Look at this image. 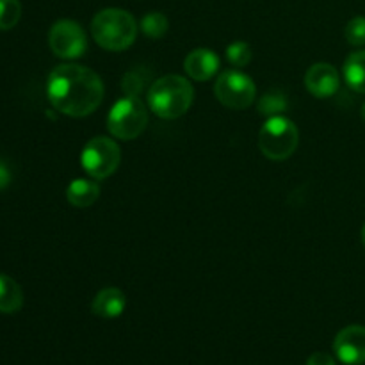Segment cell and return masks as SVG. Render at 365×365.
<instances>
[{
  "label": "cell",
  "instance_id": "cell-1",
  "mask_svg": "<svg viewBox=\"0 0 365 365\" xmlns=\"http://www.w3.org/2000/svg\"><path fill=\"white\" fill-rule=\"evenodd\" d=\"M103 93L100 75L81 64H61L46 82V95L53 109L71 118L95 113L102 103Z\"/></svg>",
  "mask_w": 365,
  "mask_h": 365
},
{
  "label": "cell",
  "instance_id": "cell-2",
  "mask_svg": "<svg viewBox=\"0 0 365 365\" xmlns=\"http://www.w3.org/2000/svg\"><path fill=\"white\" fill-rule=\"evenodd\" d=\"M195 88L180 75H164L157 78L148 91V106L163 120H177L192 106Z\"/></svg>",
  "mask_w": 365,
  "mask_h": 365
},
{
  "label": "cell",
  "instance_id": "cell-3",
  "mask_svg": "<svg viewBox=\"0 0 365 365\" xmlns=\"http://www.w3.org/2000/svg\"><path fill=\"white\" fill-rule=\"evenodd\" d=\"M139 25L135 18L125 9L109 7L95 14L91 21V34L96 45L110 52L127 50L138 38Z\"/></svg>",
  "mask_w": 365,
  "mask_h": 365
},
{
  "label": "cell",
  "instance_id": "cell-4",
  "mask_svg": "<svg viewBox=\"0 0 365 365\" xmlns=\"http://www.w3.org/2000/svg\"><path fill=\"white\" fill-rule=\"evenodd\" d=\"M299 145V130L289 118H267L259 132V148L271 160H285Z\"/></svg>",
  "mask_w": 365,
  "mask_h": 365
},
{
  "label": "cell",
  "instance_id": "cell-5",
  "mask_svg": "<svg viewBox=\"0 0 365 365\" xmlns=\"http://www.w3.org/2000/svg\"><path fill=\"white\" fill-rule=\"evenodd\" d=\"M148 125V110L139 96H123L118 100L107 116V128L110 134L123 141H132Z\"/></svg>",
  "mask_w": 365,
  "mask_h": 365
},
{
  "label": "cell",
  "instance_id": "cell-6",
  "mask_svg": "<svg viewBox=\"0 0 365 365\" xmlns=\"http://www.w3.org/2000/svg\"><path fill=\"white\" fill-rule=\"evenodd\" d=\"M121 163V150L116 141L98 135L86 143L81 155V164L86 173L95 180H103L118 170Z\"/></svg>",
  "mask_w": 365,
  "mask_h": 365
},
{
  "label": "cell",
  "instance_id": "cell-7",
  "mask_svg": "<svg viewBox=\"0 0 365 365\" xmlns=\"http://www.w3.org/2000/svg\"><path fill=\"white\" fill-rule=\"evenodd\" d=\"M214 93L225 107L242 110L248 109L255 102L257 88L255 82L246 73L239 70H228L217 77L216 84H214Z\"/></svg>",
  "mask_w": 365,
  "mask_h": 365
},
{
  "label": "cell",
  "instance_id": "cell-8",
  "mask_svg": "<svg viewBox=\"0 0 365 365\" xmlns=\"http://www.w3.org/2000/svg\"><path fill=\"white\" fill-rule=\"evenodd\" d=\"M48 45L61 59H77L88 48V38L77 21L59 20L50 29Z\"/></svg>",
  "mask_w": 365,
  "mask_h": 365
},
{
  "label": "cell",
  "instance_id": "cell-9",
  "mask_svg": "<svg viewBox=\"0 0 365 365\" xmlns=\"http://www.w3.org/2000/svg\"><path fill=\"white\" fill-rule=\"evenodd\" d=\"M334 351L346 365L365 364V327L351 324L339 331L334 341Z\"/></svg>",
  "mask_w": 365,
  "mask_h": 365
},
{
  "label": "cell",
  "instance_id": "cell-10",
  "mask_svg": "<svg viewBox=\"0 0 365 365\" xmlns=\"http://www.w3.org/2000/svg\"><path fill=\"white\" fill-rule=\"evenodd\" d=\"M305 86L316 98H330L339 91L341 75H339L337 68L331 64L317 63L307 71Z\"/></svg>",
  "mask_w": 365,
  "mask_h": 365
},
{
  "label": "cell",
  "instance_id": "cell-11",
  "mask_svg": "<svg viewBox=\"0 0 365 365\" xmlns=\"http://www.w3.org/2000/svg\"><path fill=\"white\" fill-rule=\"evenodd\" d=\"M184 70L192 81L205 82L212 78L220 70V57L207 48H196L184 59Z\"/></svg>",
  "mask_w": 365,
  "mask_h": 365
},
{
  "label": "cell",
  "instance_id": "cell-12",
  "mask_svg": "<svg viewBox=\"0 0 365 365\" xmlns=\"http://www.w3.org/2000/svg\"><path fill=\"white\" fill-rule=\"evenodd\" d=\"M125 307H127V296L116 287L102 289L91 303L93 314L103 317V319H114V317L121 316Z\"/></svg>",
  "mask_w": 365,
  "mask_h": 365
},
{
  "label": "cell",
  "instance_id": "cell-13",
  "mask_svg": "<svg viewBox=\"0 0 365 365\" xmlns=\"http://www.w3.org/2000/svg\"><path fill=\"white\" fill-rule=\"evenodd\" d=\"M98 196L100 185L95 180H89V178H75L66 189L68 202H70V205L77 207V209L91 207L98 200Z\"/></svg>",
  "mask_w": 365,
  "mask_h": 365
},
{
  "label": "cell",
  "instance_id": "cell-14",
  "mask_svg": "<svg viewBox=\"0 0 365 365\" xmlns=\"http://www.w3.org/2000/svg\"><path fill=\"white\" fill-rule=\"evenodd\" d=\"M24 307V291L7 274H0V314H14Z\"/></svg>",
  "mask_w": 365,
  "mask_h": 365
},
{
  "label": "cell",
  "instance_id": "cell-15",
  "mask_svg": "<svg viewBox=\"0 0 365 365\" xmlns=\"http://www.w3.org/2000/svg\"><path fill=\"white\" fill-rule=\"evenodd\" d=\"M344 81L353 91L365 95V50L353 52L344 63Z\"/></svg>",
  "mask_w": 365,
  "mask_h": 365
},
{
  "label": "cell",
  "instance_id": "cell-16",
  "mask_svg": "<svg viewBox=\"0 0 365 365\" xmlns=\"http://www.w3.org/2000/svg\"><path fill=\"white\" fill-rule=\"evenodd\" d=\"M287 96L282 91H278V89H271V91H267L266 95L259 100V113L267 118L282 116V114L287 110Z\"/></svg>",
  "mask_w": 365,
  "mask_h": 365
},
{
  "label": "cell",
  "instance_id": "cell-17",
  "mask_svg": "<svg viewBox=\"0 0 365 365\" xmlns=\"http://www.w3.org/2000/svg\"><path fill=\"white\" fill-rule=\"evenodd\" d=\"M168 27H170V21H168L166 14L163 13H148L141 20V31L145 32V36H148L152 39L164 38L168 32Z\"/></svg>",
  "mask_w": 365,
  "mask_h": 365
},
{
  "label": "cell",
  "instance_id": "cell-18",
  "mask_svg": "<svg viewBox=\"0 0 365 365\" xmlns=\"http://www.w3.org/2000/svg\"><path fill=\"white\" fill-rule=\"evenodd\" d=\"M21 18L20 0H0V31L16 27Z\"/></svg>",
  "mask_w": 365,
  "mask_h": 365
},
{
  "label": "cell",
  "instance_id": "cell-19",
  "mask_svg": "<svg viewBox=\"0 0 365 365\" xmlns=\"http://www.w3.org/2000/svg\"><path fill=\"white\" fill-rule=\"evenodd\" d=\"M252 46L246 41H234L227 46V59L232 66L245 68L252 63Z\"/></svg>",
  "mask_w": 365,
  "mask_h": 365
},
{
  "label": "cell",
  "instance_id": "cell-20",
  "mask_svg": "<svg viewBox=\"0 0 365 365\" xmlns=\"http://www.w3.org/2000/svg\"><path fill=\"white\" fill-rule=\"evenodd\" d=\"M346 39L353 46L365 45V16H355L346 25Z\"/></svg>",
  "mask_w": 365,
  "mask_h": 365
},
{
  "label": "cell",
  "instance_id": "cell-21",
  "mask_svg": "<svg viewBox=\"0 0 365 365\" xmlns=\"http://www.w3.org/2000/svg\"><path fill=\"white\" fill-rule=\"evenodd\" d=\"M145 88V77H141L139 71H128L125 73L123 81H121V91L125 96H139V93Z\"/></svg>",
  "mask_w": 365,
  "mask_h": 365
},
{
  "label": "cell",
  "instance_id": "cell-22",
  "mask_svg": "<svg viewBox=\"0 0 365 365\" xmlns=\"http://www.w3.org/2000/svg\"><path fill=\"white\" fill-rule=\"evenodd\" d=\"M307 365H335V360H334V356L328 355V353L317 351V353H314V355L309 356Z\"/></svg>",
  "mask_w": 365,
  "mask_h": 365
},
{
  "label": "cell",
  "instance_id": "cell-23",
  "mask_svg": "<svg viewBox=\"0 0 365 365\" xmlns=\"http://www.w3.org/2000/svg\"><path fill=\"white\" fill-rule=\"evenodd\" d=\"M11 184V171L4 163H0V191Z\"/></svg>",
  "mask_w": 365,
  "mask_h": 365
},
{
  "label": "cell",
  "instance_id": "cell-24",
  "mask_svg": "<svg viewBox=\"0 0 365 365\" xmlns=\"http://www.w3.org/2000/svg\"><path fill=\"white\" fill-rule=\"evenodd\" d=\"M362 242H364V246H365V223H364V227H362Z\"/></svg>",
  "mask_w": 365,
  "mask_h": 365
},
{
  "label": "cell",
  "instance_id": "cell-25",
  "mask_svg": "<svg viewBox=\"0 0 365 365\" xmlns=\"http://www.w3.org/2000/svg\"><path fill=\"white\" fill-rule=\"evenodd\" d=\"M362 118H364V121H365V102H364V106H362Z\"/></svg>",
  "mask_w": 365,
  "mask_h": 365
}]
</instances>
